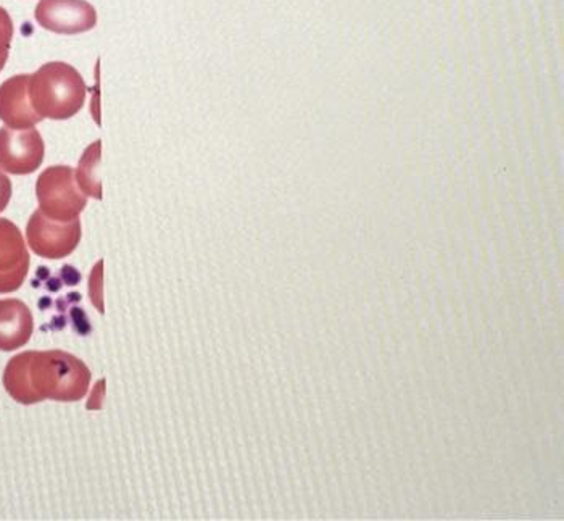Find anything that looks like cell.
<instances>
[{
  "label": "cell",
  "mask_w": 564,
  "mask_h": 521,
  "mask_svg": "<svg viewBox=\"0 0 564 521\" xmlns=\"http://www.w3.org/2000/svg\"><path fill=\"white\" fill-rule=\"evenodd\" d=\"M89 384V368L64 350L19 354L3 371L7 392L23 405L43 401L78 402L86 398Z\"/></svg>",
  "instance_id": "1"
},
{
  "label": "cell",
  "mask_w": 564,
  "mask_h": 521,
  "mask_svg": "<svg viewBox=\"0 0 564 521\" xmlns=\"http://www.w3.org/2000/svg\"><path fill=\"white\" fill-rule=\"evenodd\" d=\"M86 83L78 69L64 62H51L30 78L31 106L41 118L68 120L86 102Z\"/></svg>",
  "instance_id": "2"
},
{
  "label": "cell",
  "mask_w": 564,
  "mask_h": 521,
  "mask_svg": "<svg viewBox=\"0 0 564 521\" xmlns=\"http://www.w3.org/2000/svg\"><path fill=\"white\" fill-rule=\"evenodd\" d=\"M37 203L45 217L57 221L79 218L87 205L76 172L69 166L57 165L44 170L36 183Z\"/></svg>",
  "instance_id": "3"
},
{
  "label": "cell",
  "mask_w": 564,
  "mask_h": 521,
  "mask_svg": "<svg viewBox=\"0 0 564 521\" xmlns=\"http://www.w3.org/2000/svg\"><path fill=\"white\" fill-rule=\"evenodd\" d=\"M28 246L43 259H65L82 241V221H57L36 210L26 227Z\"/></svg>",
  "instance_id": "4"
},
{
  "label": "cell",
  "mask_w": 564,
  "mask_h": 521,
  "mask_svg": "<svg viewBox=\"0 0 564 521\" xmlns=\"http://www.w3.org/2000/svg\"><path fill=\"white\" fill-rule=\"evenodd\" d=\"M45 145L36 128L0 130V169L10 175H31L44 162Z\"/></svg>",
  "instance_id": "5"
},
{
  "label": "cell",
  "mask_w": 564,
  "mask_h": 521,
  "mask_svg": "<svg viewBox=\"0 0 564 521\" xmlns=\"http://www.w3.org/2000/svg\"><path fill=\"white\" fill-rule=\"evenodd\" d=\"M36 22L57 34H82L97 24L96 9L86 0H41Z\"/></svg>",
  "instance_id": "6"
},
{
  "label": "cell",
  "mask_w": 564,
  "mask_h": 521,
  "mask_svg": "<svg viewBox=\"0 0 564 521\" xmlns=\"http://www.w3.org/2000/svg\"><path fill=\"white\" fill-rule=\"evenodd\" d=\"M30 272V252L15 224L0 218V294L15 293Z\"/></svg>",
  "instance_id": "7"
},
{
  "label": "cell",
  "mask_w": 564,
  "mask_h": 521,
  "mask_svg": "<svg viewBox=\"0 0 564 521\" xmlns=\"http://www.w3.org/2000/svg\"><path fill=\"white\" fill-rule=\"evenodd\" d=\"M31 75H19L0 86V120L12 130H30L43 118L31 106Z\"/></svg>",
  "instance_id": "8"
},
{
  "label": "cell",
  "mask_w": 564,
  "mask_h": 521,
  "mask_svg": "<svg viewBox=\"0 0 564 521\" xmlns=\"http://www.w3.org/2000/svg\"><path fill=\"white\" fill-rule=\"evenodd\" d=\"M34 319L30 307L19 299L0 301V350L12 352L30 343Z\"/></svg>",
  "instance_id": "9"
},
{
  "label": "cell",
  "mask_w": 564,
  "mask_h": 521,
  "mask_svg": "<svg viewBox=\"0 0 564 521\" xmlns=\"http://www.w3.org/2000/svg\"><path fill=\"white\" fill-rule=\"evenodd\" d=\"M100 163V141L94 142L87 148L82 160H79L78 170H76V182L82 187L86 196L94 199H102V186L99 180Z\"/></svg>",
  "instance_id": "10"
},
{
  "label": "cell",
  "mask_w": 564,
  "mask_h": 521,
  "mask_svg": "<svg viewBox=\"0 0 564 521\" xmlns=\"http://www.w3.org/2000/svg\"><path fill=\"white\" fill-rule=\"evenodd\" d=\"M13 37V22L9 12L0 7V72L9 61L10 44Z\"/></svg>",
  "instance_id": "11"
},
{
  "label": "cell",
  "mask_w": 564,
  "mask_h": 521,
  "mask_svg": "<svg viewBox=\"0 0 564 521\" xmlns=\"http://www.w3.org/2000/svg\"><path fill=\"white\" fill-rule=\"evenodd\" d=\"M10 199H12V182H10L9 176L0 170V214L6 210Z\"/></svg>",
  "instance_id": "12"
}]
</instances>
